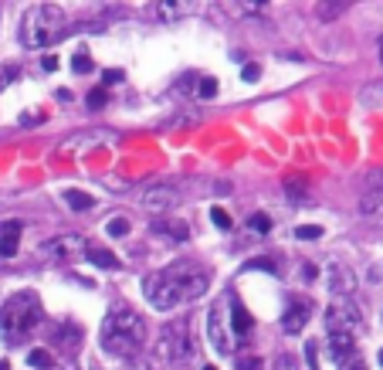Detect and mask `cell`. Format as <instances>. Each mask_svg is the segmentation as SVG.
I'll list each match as a JSON object with an SVG mask.
<instances>
[{"mask_svg": "<svg viewBox=\"0 0 383 370\" xmlns=\"http://www.w3.org/2000/svg\"><path fill=\"white\" fill-rule=\"evenodd\" d=\"M207 286H210V275H207L204 265L173 262L146 279V299L153 302L159 313H170V309H177L183 302L201 299L207 292Z\"/></svg>", "mask_w": 383, "mask_h": 370, "instance_id": "cell-1", "label": "cell"}, {"mask_svg": "<svg viewBox=\"0 0 383 370\" xmlns=\"http://www.w3.org/2000/svg\"><path fill=\"white\" fill-rule=\"evenodd\" d=\"M41 319H45V309H41V302H38L34 292H17V295H10V299L0 306V340L10 346L24 344L27 337L41 326Z\"/></svg>", "mask_w": 383, "mask_h": 370, "instance_id": "cell-2", "label": "cell"}, {"mask_svg": "<svg viewBox=\"0 0 383 370\" xmlns=\"http://www.w3.org/2000/svg\"><path fill=\"white\" fill-rule=\"evenodd\" d=\"M143 337H146V319L139 316L136 309H129V306H119V309H112L105 316L99 344L112 357H129L132 350H139Z\"/></svg>", "mask_w": 383, "mask_h": 370, "instance_id": "cell-3", "label": "cell"}, {"mask_svg": "<svg viewBox=\"0 0 383 370\" xmlns=\"http://www.w3.org/2000/svg\"><path fill=\"white\" fill-rule=\"evenodd\" d=\"M65 27V10L54 3H38L21 17V45L24 48H48Z\"/></svg>", "mask_w": 383, "mask_h": 370, "instance_id": "cell-4", "label": "cell"}, {"mask_svg": "<svg viewBox=\"0 0 383 370\" xmlns=\"http://www.w3.org/2000/svg\"><path fill=\"white\" fill-rule=\"evenodd\" d=\"M159 357L170 360L173 367H183L190 357H197V340L190 337V323L177 319L159 333Z\"/></svg>", "mask_w": 383, "mask_h": 370, "instance_id": "cell-5", "label": "cell"}, {"mask_svg": "<svg viewBox=\"0 0 383 370\" xmlns=\"http://www.w3.org/2000/svg\"><path fill=\"white\" fill-rule=\"evenodd\" d=\"M183 187H187V180H180V177L156 180V184H150L139 194V204L150 208V211H170V208H177L183 201Z\"/></svg>", "mask_w": 383, "mask_h": 370, "instance_id": "cell-6", "label": "cell"}, {"mask_svg": "<svg viewBox=\"0 0 383 370\" xmlns=\"http://www.w3.org/2000/svg\"><path fill=\"white\" fill-rule=\"evenodd\" d=\"M357 214L366 224H377V228L383 224V170L366 177V187L357 201Z\"/></svg>", "mask_w": 383, "mask_h": 370, "instance_id": "cell-7", "label": "cell"}, {"mask_svg": "<svg viewBox=\"0 0 383 370\" xmlns=\"http://www.w3.org/2000/svg\"><path fill=\"white\" fill-rule=\"evenodd\" d=\"M363 326V309L353 299H336L326 309V330H343V333H357Z\"/></svg>", "mask_w": 383, "mask_h": 370, "instance_id": "cell-8", "label": "cell"}, {"mask_svg": "<svg viewBox=\"0 0 383 370\" xmlns=\"http://www.w3.org/2000/svg\"><path fill=\"white\" fill-rule=\"evenodd\" d=\"M207 337H210V346L217 353H224V357L234 350V333H230L228 309L224 306H210V313H207Z\"/></svg>", "mask_w": 383, "mask_h": 370, "instance_id": "cell-9", "label": "cell"}, {"mask_svg": "<svg viewBox=\"0 0 383 370\" xmlns=\"http://www.w3.org/2000/svg\"><path fill=\"white\" fill-rule=\"evenodd\" d=\"M357 353V333H343V330H329L326 333V357L332 364H350Z\"/></svg>", "mask_w": 383, "mask_h": 370, "instance_id": "cell-10", "label": "cell"}, {"mask_svg": "<svg viewBox=\"0 0 383 370\" xmlns=\"http://www.w3.org/2000/svg\"><path fill=\"white\" fill-rule=\"evenodd\" d=\"M308 319H312V299H288V309L281 316V330L285 333H302Z\"/></svg>", "mask_w": 383, "mask_h": 370, "instance_id": "cell-11", "label": "cell"}, {"mask_svg": "<svg viewBox=\"0 0 383 370\" xmlns=\"http://www.w3.org/2000/svg\"><path fill=\"white\" fill-rule=\"evenodd\" d=\"M326 282H329V292L336 295V299H350V292L357 289V279H353V272L346 268L343 262H329V268H326Z\"/></svg>", "mask_w": 383, "mask_h": 370, "instance_id": "cell-12", "label": "cell"}, {"mask_svg": "<svg viewBox=\"0 0 383 370\" xmlns=\"http://www.w3.org/2000/svg\"><path fill=\"white\" fill-rule=\"evenodd\" d=\"M85 248V241L78 238V235H61V238H52L41 245V255L45 259H58V262H65V259H72Z\"/></svg>", "mask_w": 383, "mask_h": 370, "instance_id": "cell-13", "label": "cell"}, {"mask_svg": "<svg viewBox=\"0 0 383 370\" xmlns=\"http://www.w3.org/2000/svg\"><path fill=\"white\" fill-rule=\"evenodd\" d=\"M21 231H24L21 221H3V224H0V255H3V259H14V255H17Z\"/></svg>", "mask_w": 383, "mask_h": 370, "instance_id": "cell-14", "label": "cell"}, {"mask_svg": "<svg viewBox=\"0 0 383 370\" xmlns=\"http://www.w3.org/2000/svg\"><path fill=\"white\" fill-rule=\"evenodd\" d=\"M251 316H248V309L241 306V302H230V333L234 337H251Z\"/></svg>", "mask_w": 383, "mask_h": 370, "instance_id": "cell-15", "label": "cell"}, {"mask_svg": "<svg viewBox=\"0 0 383 370\" xmlns=\"http://www.w3.org/2000/svg\"><path fill=\"white\" fill-rule=\"evenodd\" d=\"M194 10V3H187V0H166V3H156V14L163 17V21H177V17H187Z\"/></svg>", "mask_w": 383, "mask_h": 370, "instance_id": "cell-16", "label": "cell"}, {"mask_svg": "<svg viewBox=\"0 0 383 370\" xmlns=\"http://www.w3.org/2000/svg\"><path fill=\"white\" fill-rule=\"evenodd\" d=\"M359 106L363 109H383V79L370 82V85L359 92Z\"/></svg>", "mask_w": 383, "mask_h": 370, "instance_id": "cell-17", "label": "cell"}, {"mask_svg": "<svg viewBox=\"0 0 383 370\" xmlns=\"http://www.w3.org/2000/svg\"><path fill=\"white\" fill-rule=\"evenodd\" d=\"M81 252H85V259H88V262H95V265H99V268H119V259H116L112 252H105V248H95V245H85Z\"/></svg>", "mask_w": 383, "mask_h": 370, "instance_id": "cell-18", "label": "cell"}, {"mask_svg": "<svg viewBox=\"0 0 383 370\" xmlns=\"http://www.w3.org/2000/svg\"><path fill=\"white\" fill-rule=\"evenodd\" d=\"M61 197H65V204H68L72 211H88V208H92V197L81 194V190H65Z\"/></svg>", "mask_w": 383, "mask_h": 370, "instance_id": "cell-19", "label": "cell"}, {"mask_svg": "<svg viewBox=\"0 0 383 370\" xmlns=\"http://www.w3.org/2000/svg\"><path fill=\"white\" fill-rule=\"evenodd\" d=\"M105 231L112 235V238H126L129 235V221L119 214V217H109V224H105Z\"/></svg>", "mask_w": 383, "mask_h": 370, "instance_id": "cell-20", "label": "cell"}, {"mask_svg": "<svg viewBox=\"0 0 383 370\" xmlns=\"http://www.w3.org/2000/svg\"><path fill=\"white\" fill-rule=\"evenodd\" d=\"M27 364L38 370H48L52 367V353H48V350H31V353H27Z\"/></svg>", "mask_w": 383, "mask_h": 370, "instance_id": "cell-21", "label": "cell"}, {"mask_svg": "<svg viewBox=\"0 0 383 370\" xmlns=\"http://www.w3.org/2000/svg\"><path fill=\"white\" fill-rule=\"evenodd\" d=\"M248 224H251V231H258V235H268V231H272V217H268L265 211H255Z\"/></svg>", "mask_w": 383, "mask_h": 370, "instance_id": "cell-22", "label": "cell"}, {"mask_svg": "<svg viewBox=\"0 0 383 370\" xmlns=\"http://www.w3.org/2000/svg\"><path fill=\"white\" fill-rule=\"evenodd\" d=\"M295 238L299 241H315V238H322V228H315V224H302V228H295Z\"/></svg>", "mask_w": 383, "mask_h": 370, "instance_id": "cell-23", "label": "cell"}, {"mask_svg": "<svg viewBox=\"0 0 383 370\" xmlns=\"http://www.w3.org/2000/svg\"><path fill=\"white\" fill-rule=\"evenodd\" d=\"M153 231H159V235H173V238H187V228H183V224H159V221H156Z\"/></svg>", "mask_w": 383, "mask_h": 370, "instance_id": "cell-24", "label": "cell"}, {"mask_svg": "<svg viewBox=\"0 0 383 370\" xmlns=\"http://www.w3.org/2000/svg\"><path fill=\"white\" fill-rule=\"evenodd\" d=\"M210 221H214L221 231H230V224H234V221H230V214L221 211V208H214V211H210Z\"/></svg>", "mask_w": 383, "mask_h": 370, "instance_id": "cell-25", "label": "cell"}, {"mask_svg": "<svg viewBox=\"0 0 383 370\" xmlns=\"http://www.w3.org/2000/svg\"><path fill=\"white\" fill-rule=\"evenodd\" d=\"M288 190H292V194H288V197H292V201H299V197H306V180H302V177H288Z\"/></svg>", "mask_w": 383, "mask_h": 370, "instance_id": "cell-26", "label": "cell"}, {"mask_svg": "<svg viewBox=\"0 0 383 370\" xmlns=\"http://www.w3.org/2000/svg\"><path fill=\"white\" fill-rule=\"evenodd\" d=\"M197 95H201V99H214V95H217V82L204 79L201 82V88H197Z\"/></svg>", "mask_w": 383, "mask_h": 370, "instance_id": "cell-27", "label": "cell"}, {"mask_svg": "<svg viewBox=\"0 0 383 370\" xmlns=\"http://www.w3.org/2000/svg\"><path fill=\"white\" fill-rule=\"evenodd\" d=\"M72 68H75V72H92V68H95V61H92L88 54H75V61H72Z\"/></svg>", "mask_w": 383, "mask_h": 370, "instance_id": "cell-28", "label": "cell"}, {"mask_svg": "<svg viewBox=\"0 0 383 370\" xmlns=\"http://www.w3.org/2000/svg\"><path fill=\"white\" fill-rule=\"evenodd\" d=\"M234 367L237 370H261V360H258V357H237Z\"/></svg>", "mask_w": 383, "mask_h": 370, "instance_id": "cell-29", "label": "cell"}, {"mask_svg": "<svg viewBox=\"0 0 383 370\" xmlns=\"http://www.w3.org/2000/svg\"><path fill=\"white\" fill-rule=\"evenodd\" d=\"M343 10H346V3H336V7H319V17H322V21H329V17L343 14Z\"/></svg>", "mask_w": 383, "mask_h": 370, "instance_id": "cell-30", "label": "cell"}, {"mask_svg": "<svg viewBox=\"0 0 383 370\" xmlns=\"http://www.w3.org/2000/svg\"><path fill=\"white\" fill-rule=\"evenodd\" d=\"M258 75H261V68H258V65H244V68H241V79H244V82H255Z\"/></svg>", "mask_w": 383, "mask_h": 370, "instance_id": "cell-31", "label": "cell"}, {"mask_svg": "<svg viewBox=\"0 0 383 370\" xmlns=\"http://www.w3.org/2000/svg\"><path fill=\"white\" fill-rule=\"evenodd\" d=\"M306 353H308V367L319 370V364H315V340H308L306 344Z\"/></svg>", "mask_w": 383, "mask_h": 370, "instance_id": "cell-32", "label": "cell"}, {"mask_svg": "<svg viewBox=\"0 0 383 370\" xmlns=\"http://www.w3.org/2000/svg\"><path fill=\"white\" fill-rule=\"evenodd\" d=\"M41 68H45V72H54V68H58V58H54V54H45Z\"/></svg>", "mask_w": 383, "mask_h": 370, "instance_id": "cell-33", "label": "cell"}, {"mask_svg": "<svg viewBox=\"0 0 383 370\" xmlns=\"http://www.w3.org/2000/svg\"><path fill=\"white\" fill-rule=\"evenodd\" d=\"M88 102H92V106H102V102H105V92H102V88H95V92L88 95Z\"/></svg>", "mask_w": 383, "mask_h": 370, "instance_id": "cell-34", "label": "cell"}, {"mask_svg": "<svg viewBox=\"0 0 383 370\" xmlns=\"http://www.w3.org/2000/svg\"><path fill=\"white\" fill-rule=\"evenodd\" d=\"M343 370H366V364H363V360H359V357H353V360H350V364H343Z\"/></svg>", "mask_w": 383, "mask_h": 370, "instance_id": "cell-35", "label": "cell"}, {"mask_svg": "<svg viewBox=\"0 0 383 370\" xmlns=\"http://www.w3.org/2000/svg\"><path fill=\"white\" fill-rule=\"evenodd\" d=\"M105 82H123V72H112V68H109V72H105Z\"/></svg>", "mask_w": 383, "mask_h": 370, "instance_id": "cell-36", "label": "cell"}, {"mask_svg": "<svg viewBox=\"0 0 383 370\" xmlns=\"http://www.w3.org/2000/svg\"><path fill=\"white\" fill-rule=\"evenodd\" d=\"M0 370H10V364H7V360H0Z\"/></svg>", "mask_w": 383, "mask_h": 370, "instance_id": "cell-37", "label": "cell"}, {"mask_svg": "<svg viewBox=\"0 0 383 370\" xmlns=\"http://www.w3.org/2000/svg\"><path fill=\"white\" fill-rule=\"evenodd\" d=\"M380 61H383V38H380Z\"/></svg>", "mask_w": 383, "mask_h": 370, "instance_id": "cell-38", "label": "cell"}, {"mask_svg": "<svg viewBox=\"0 0 383 370\" xmlns=\"http://www.w3.org/2000/svg\"><path fill=\"white\" fill-rule=\"evenodd\" d=\"M380 367H383V350H380Z\"/></svg>", "mask_w": 383, "mask_h": 370, "instance_id": "cell-39", "label": "cell"}, {"mask_svg": "<svg viewBox=\"0 0 383 370\" xmlns=\"http://www.w3.org/2000/svg\"><path fill=\"white\" fill-rule=\"evenodd\" d=\"M204 370H217V367H204Z\"/></svg>", "mask_w": 383, "mask_h": 370, "instance_id": "cell-40", "label": "cell"}]
</instances>
